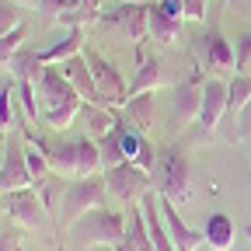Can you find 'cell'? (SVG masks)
Segmentation results:
<instances>
[{
  "mask_svg": "<svg viewBox=\"0 0 251 251\" xmlns=\"http://www.w3.org/2000/svg\"><path fill=\"white\" fill-rule=\"evenodd\" d=\"M105 196H108L105 171L101 175H91V178H70L67 188H63V199H59L56 230H74L91 209H101L105 206Z\"/></svg>",
  "mask_w": 251,
  "mask_h": 251,
  "instance_id": "6da1fadb",
  "label": "cell"
},
{
  "mask_svg": "<svg viewBox=\"0 0 251 251\" xmlns=\"http://www.w3.org/2000/svg\"><path fill=\"white\" fill-rule=\"evenodd\" d=\"M126 227H129V213L101 206V209H91L74 230L87 241V251H91V248H115L126 237Z\"/></svg>",
  "mask_w": 251,
  "mask_h": 251,
  "instance_id": "7a4b0ae2",
  "label": "cell"
},
{
  "mask_svg": "<svg viewBox=\"0 0 251 251\" xmlns=\"http://www.w3.org/2000/svg\"><path fill=\"white\" fill-rule=\"evenodd\" d=\"M4 216L21 230H42L49 227V209L39 196V188H18V192H4Z\"/></svg>",
  "mask_w": 251,
  "mask_h": 251,
  "instance_id": "3957f363",
  "label": "cell"
},
{
  "mask_svg": "<svg viewBox=\"0 0 251 251\" xmlns=\"http://www.w3.org/2000/svg\"><path fill=\"white\" fill-rule=\"evenodd\" d=\"M105 188H108V196L119 199L122 206H136L150 192V171L136 168L133 161L115 164V168L105 171Z\"/></svg>",
  "mask_w": 251,
  "mask_h": 251,
  "instance_id": "277c9868",
  "label": "cell"
},
{
  "mask_svg": "<svg viewBox=\"0 0 251 251\" xmlns=\"http://www.w3.org/2000/svg\"><path fill=\"white\" fill-rule=\"evenodd\" d=\"M161 161V185H157V192L171 202H185L192 196V171H188V157L171 147L164 150V157H157Z\"/></svg>",
  "mask_w": 251,
  "mask_h": 251,
  "instance_id": "5b68a950",
  "label": "cell"
},
{
  "mask_svg": "<svg viewBox=\"0 0 251 251\" xmlns=\"http://www.w3.org/2000/svg\"><path fill=\"white\" fill-rule=\"evenodd\" d=\"M31 185H35V178H31V168H28L25 136L11 133L7 136V150H4V164H0V196L18 192V188H31Z\"/></svg>",
  "mask_w": 251,
  "mask_h": 251,
  "instance_id": "8992f818",
  "label": "cell"
},
{
  "mask_svg": "<svg viewBox=\"0 0 251 251\" xmlns=\"http://www.w3.org/2000/svg\"><path fill=\"white\" fill-rule=\"evenodd\" d=\"M84 59H87V67H91V74H94V84H98V91L105 94V98H108L115 108L129 101V84L122 80V74L115 70V63H108L98 49H91V46H84Z\"/></svg>",
  "mask_w": 251,
  "mask_h": 251,
  "instance_id": "52a82bcc",
  "label": "cell"
},
{
  "mask_svg": "<svg viewBox=\"0 0 251 251\" xmlns=\"http://www.w3.org/2000/svg\"><path fill=\"white\" fill-rule=\"evenodd\" d=\"M227 119V80L209 77L202 80V108H199V129L206 140L220 133V126Z\"/></svg>",
  "mask_w": 251,
  "mask_h": 251,
  "instance_id": "ba28073f",
  "label": "cell"
},
{
  "mask_svg": "<svg viewBox=\"0 0 251 251\" xmlns=\"http://www.w3.org/2000/svg\"><path fill=\"white\" fill-rule=\"evenodd\" d=\"M101 21L122 28L136 46H143L147 35H150V31H147V4H119V7H112V11H105Z\"/></svg>",
  "mask_w": 251,
  "mask_h": 251,
  "instance_id": "9c48e42d",
  "label": "cell"
},
{
  "mask_svg": "<svg viewBox=\"0 0 251 251\" xmlns=\"http://www.w3.org/2000/svg\"><path fill=\"white\" fill-rule=\"evenodd\" d=\"M35 98L42 101V112H46V108H56V105L70 101V98H80V94L74 91V84L67 77H63L59 67H46L39 84H35Z\"/></svg>",
  "mask_w": 251,
  "mask_h": 251,
  "instance_id": "30bf717a",
  "label": "cell"
},
{
  "mask_svg": "<svg viewBox=\"0 0 251 251\" xmlns=\"http://www.w3.org/2000/svg\"><path fill=\"white\" fill-rule=\"evenodd\" d=\"M161 213H164V224H168V234H171V241H175V248L178 251H199L202 244H206V234L202 230H192L181 220V213H178V202H171V199H164L161 196Z\"/></svg>",
  "mask_w": 251,
  "mask_h": 251,
  "instance_id": "8fae6325",
  "label": "cell"
},
{
  "mask_svg": "<svg viewBox=\"0 0 251 251\" xmlns=\"http://www.w3.org/2000/svg\"><path fill=\"white\" fill-rule=\"evenodd\" d=\"M202 59L209 70H234L237 67V49L227 42V35L220 31V25L209 28V35H202Z\"/></svg>",
  "mask_w": 251,
  "mask_h": 251,
  "instance_id": "7c38bea8",
  "label": "cell"
},
{
  "mask_svg": "<svg viewBox=\"0 0 251 251\" xmlns=\"http://www.w3.org/2000/svg\"><path fill=\"white\" fill-rule=\"evenodd\" d=\"M147 31H150V42L171 46L181 35V18H171L157 0H150V4H147Z\"/></svg>",
  "mask_w": 251,
  "mask_h": 251,
  "instance_id": "4fadbf2b",
  "label": "cell"
},
{
  "mask_svg": "<svg viewBox=\"0 0 251 251\" xmlns=\"http://www.w3.org/2000/svg\"><path fill=\"white\" fill-rule=\"evenodd\" d=\"M84 46H87V31H84V28H67V39L46 46L39 56H42L46 67H59V63H67L70 56H80Z\"/></svg>",
  "mask_w": 251,
  "mask_h": 251,
  "instance_id": "5bb4252c",
  "label": "cell"
},
{
  "mask_svg": "<svg viewBox=\"0 0 251 251\" xmlns=\"http://www.w3.org/2000/svg\"><path fill=\"white\" fill-rule=\"evenodd\" d=\"M199 108H202V80H185L175 91V112L178 122H199Z\"/></svg>",
  "mask_w": 251,
  "mask_h": 251,
  "instance_id": "9a60e30c",
  "label": "cell"
},
{
  "mask_svg": "<svg viewBox=\"0 0 251 251\" xmlns=\"http://www.w3.org/2000/svg\"><path fill=\"white\" fill-rule=\"evenodd\" d=\"M202 234H206V244H209L213 251H230L234 241H237V227H234V220H230L227 213H213V216L206 220Z\"/></svg>",
  "mask_w": 251,
  "mask_h": 251,
  "instance_id": "2e32d148",
  "label": "cell"
},
{
  "mask_svg": "<svg viewBox=\"0 0 251 251\" xmlns=\"http://www.w3.org/2000/svg\"><path fill=\"white\" fill-rule=\"evenodd\" d=\"M7 67H11V77H14V80L39 84V77H42V70H46V63H42V56H39V52H31V49H18V52H14V59L7 63Z\"/></svg>",
  "mask_w": 251,
  "mask_h": 251,
  "instance_id": "e0dca14e",
  "label": "cell"
},
{
  "mask_svg": "<svg viewBox=\"0 0 251 251\" xmlns=\"http://www.w3.org/2000/svg\"><path fill=\"white\" fill-rule=\"evenodd\" d=\"M77 143V178H91V175H101L105 164H101V150H98V140L91 136H80L74 140Z\"/></svg>",
  "mask_w": 251,
  "mask_h": 251,
  "instance_id": "ac0fdd59",
  "label": "cell"
},
{
  "mask_svg": "<svg viewBox=\"0 0 251 251\" xmlns=\"http://www.w3.org/2000/svg\"><path fill=\"white\" fill-rule=\"evenodd\" d=\"M122 115H126V122H129V126H136L140 133H147V126L153 122V91L133 94V98L122 105Z\"/></svg>",
  "mask_w": 251,
  "mask_h": 251,
  "instance_id": "d6986e66",
  "label": "cell"
},
{
  "mask_svg": "<svg viewBox=\"0 0 251 251\" xmlns=\"http://www.w3.org/2000/svg\"><path fill=\"white\" fill-rule=\"evenodd\" d=\"M84 98H70V101H63V105H56V108H46L42 112V122L49 126L52 133H63V129H70L74 126V119L84 112Z\"/></svg>",
  "mask_w": 251,
  "mask_h": 251,
  "instance_id": "ffe728a7",
  "label": "cell"
},
{
  "mask_svg": "<svg viewBox=\"0 0 251 251\" xmlns=\"http://www.w3.org/2000/svg\"><path fill=\"white\" fill-rule=\"evenodd\" d=\"M98 150H101V164H105V171H108V168H115V164H126V147H122V115H119V122L112 126L105 136H98Z\"/></svg>",
  "mask_w": 251,
  "mask_h": 251,
  "instance_id": "44dd1931",
  "label": "cell"
},
{
  "mask_svg": "<svg viewBox=\"0 0 251 251\" xmlns=\"http://www.w3.org/2000/svg\"><path fill=\"white\" fill-rule=\"evenodd\" d=\"M251 105V74H234L227 80V119L241 115Z\"/></svg>",
  "mask_w": 251,
  "mask_h": 251,
  "instance_id": "7402d4cb",
  "label": "cell"
},
{
  "mask_svg": "<svg viewBox=\"0 0 251 251\" xmlns=\"http://www.w3.org/2000/svg\"><path fill=\"white\" fill-rule=\"evenodd\" d=\"M157 87H164V70H161V59H147V63H140L136 77L129 80V98H133V94L157 91Z\"/></svg>",
  "mask_w": 251,
  "mask_h": 251,
  "instance_id": "603a6c76",
  "label": "cell"
},
{
  "mask_svg": "<svg viewBox=\"0 0 251 251\" xmlns=\"http://www.w3.org/2000/svg\"><path fill=\"white\" fill-rule=\"evenodd\" d=\"M14 98H18V80H4V87H0V129L11 133L14 126Z\"/></svg>",
  "mask_w": 251,
  "mask_h": 251,
  "instance_id": "cb8c5ba5",
  "label": "cell"
},
{
  "mask_svg": "<svg viewBox=\"0 0 251 251\" xmlns=\"http://www.w3.org/2000/svg\"><path fill=\"white\" fill-rule=\"evenodd\" d=\"M126 237H129L140 251H157L153 241H150V234H147V227H143V216H140L136 206H129V227H126Z\"/></svg>",
  "mask_w": 251,
  "mask_h": 251,
  "instance_id": "d4e9b609",
  "label": "cell"
},
{
  "mask_svg": "<svg viewBox=\"0 0 251 251\" xmlns=\"http://www.w3.org/2000/svg\"><path fill=\"white\" fill-rule=\"evenodd\" d=\"M21 25H25V7L14 0H0V35H11Z\"/></svg>",
  "mask_w": 251,
  "mask_h": 251,
  "instance_id": "484cf974",
  "label": "cell"
},
{
  "mask_svg": "<svg viewBox=\"0 0 251 251\" xmlns=\"http://www.w3.org/2000/svg\"><path fill=\"white\" fill-rule=\"evenodd\" d=\"M25 153H28V168H31V178H46L52 168H49V161H46V153L35 147V143H31V140H25Z\"/></svg>",
  "mask_w": 251,
  "mask_h": 251,
  "instance_id": "4316f807",
  "label": "cell"
},
{
  "mask_svg": "<svg viewBox=\"0 0 251 251\" xmlns=\"http://www.w3.org/2000/svg\"><path fill=\"white\" fill-rule=\"evenodd\" d=\"M21 42H25V25H21V28H14L11 35H0V63H11V59H14V52L21 49Z\"/></svg>",
  "mask_w": 251,
  "mask_h": 251,
  "instance_id": "83f0119b",
  "label": "cell"
},
{
  "mask_svg": "<svg viewBox=\"0 0 251 251\" xmlns=\"http://www.w3.org/2000/svg\"><path fill=\"white\" fill-rule=\"evenodd\" d=\"M234 49H237V67H234V70H237V74H248V70H251V28L234 42Z\"/></svg>",
  "mask_w": 251,
  "mask_h": 251,
  "instance_id": "f1b7e54d",
  "label": "cell"
},
{
  "mask_svg": "<svg viewBox=\"0 0 251 251\" xmlns=\"http://www.w3.org/2000/svg\"><path fill=\"white\" fill-rule=\"evenodd\" d=\"M0 251H21V227L11 220L0 227Z\"/></svg>",
  "mask_w": 251,
  "mask_h": 251,
  "instance_id": "f546056e",
  "label": "cell"
},
{
  "mask_svg": "<svg viewBox=\"0 0 251 251\" xmlns=\"http://www.w3.org/2000/svg\"><path fill=\"white\" fill-rule=\"evenodd\" d=\"M39 14H42V25H49V21H56L63 11H70V0H39Z\"/></svg>",
  "mask_w": 251,
  "mask_h": 251,
  "instance_id": "4dcf8cb0",
  "label": "cell"
},
{
  "mask_svg": "<svg viewBox=\"0 0 251 251\" xmlns=\"http://www.w3.org/2000/svg\"><path fill=\"white\" fill-rule=\"evenodd\" d=\"M181 14H185V21H202L206 18V0H185Z\"/></svg>",
  "mask_w": 251,
  "mask_h": 251,
  "instance_id": "1f68e13d",
  "label": "cell"
},
{
  "mask_svg": "<svg viewBox=\"0 0 251 251\" xmlns=\"http://www.w3.org/2000/svg\"><path fill=\"white\" fill-rule=\"evenodd\" d=\"M157 4H161V7H164V11H168L171 18H181V21H185V14H181L185 0H157Z\"/></svg>",
  "mask_w": 251,
  "mask_h": 251,
  "instance_id": "d6a6232c",
  "label": "cell"
},
{
  "mask_svg": "<svg viewBox=\"0 0 251 251\" xmlns=\"http://www.w3.org/2000/svg\"><path fill=\"white\" fill-rule=\"evenodd\" d=\"M115 251H140V248H136V244H133L129 237H122V241L115 244Z\"/></svg>",
  "mask_w": 251,
  "mask_h": 251,
  "instance_id": "836d02e7",
  "label": "cell"
},
{
  "mask_svg": "<svg viewBox=\"0 0 251 251\" xmlns=\"http://www.w3.org/2000/svg\"><path fill=\"white\" fill-rule=\"evenodd\" d=\"M7 136H11L7 129H0V164H4V150H7Z\"/></svg>",
  "mask_w": 251,
  "mask_h": 251,
  "instance_id": "e575fe53",
  "label": "cell"
},
{
  "mask_svg": "<svg viewBox=\"0 0 251 251\" xmlns=\"http://www.w3.org/2000/svg\"><path fill=\"white\" fill-rule=\"evenodd\" d=\"M244 115H248V112H244ZM241 136H248V143H251V115H248V126L241 129Z\"/></svg>",
  "mask_w": 251,
  "mask_h": 251,
  "instance_id": "d590c367",
  "label": "cell"
},
{
  "mask_svg": "<svg viewBox=\"0 0 251 251\" xmlns=\"http://www.w3.org/2000/svg\"><path fill=\"white\" fill-rule=\"evenodd\" d=\"M14 4H21V7H35L39 0H14Z\"/></svg>",
  "mask_w": 251,
  "mask_h": 251,
  "instance_id": "8d00e7d4",
  "label": "cell"
},
{
  "mask_svg": "<svg viewBox=\"0 0 251 251\" xmlns=\"http://www.w3.org/2000/svg\"><path fill=\"white\" fill-rule=\"evenodd\" d=\"M122 4H150V0H122Z\"/></svg>",
  "mask_w": 251,
  "mask_h": 251,
  "instance_id": "74e56055",
  "label": "cell"
},
{
  "mask_svg": "<svg viewBox=\"0 0 251 251\" xmlns=\"http://www.w3.org/2000/svg\"><path fill=\"white\" fill-rule=\"evenodd\" d=\"M91 251H115V248H91Z\"/></svg>",
  "mask_w": 251,
  "mask_h": 251,
  "instance_id": "f35d334b",
  "label": "cell"
},
{
  "mask_svg": "<svg viewBox=\"0 0 251 251\" xmlns=\"http://www.w3.org/2000/svg\"><path fill=\"white\" fill-rule=\"evenodd\" d=\"M77 4H80V0H70V7H77Z\"/></svg>",
  "mask_w": 251,
  "mask_h": 251,
  "instance_id": "ab89813d",
  "label": "cell"
},
{
  "mask_svg": "<svg viewBox=\"0 0 251 251\" xmlns=\"http://www.w3.org/2000/svg\"><path fill=\"white\" fill-rule=\"evenodd\" d=\"M248 161H251V143H248Z\"/></svg>",
  "mask_w": 251,
  "mask_h": 251,
  "instance_id": "60d3db41",
  "label": "cell"
},
{
  "mask_svg": "<svg viewBox=\"0 0 251 251\" xmlns=\"http://www.w3.org/2000/svg\"><path fill=\"white\" fill-rule=\"evenodd\" d=\"M248 199H251V181H248Z\"/></svg>",
  "mask_w": 251,
  "mask_h": 251,
  "instance_id": "b9f144b4",
  "label": "cell"
},
{
  "mask_svg": "<svg viewBox=\"0 0 251 251\" xmlns=\"http://www.w3.org/2000/svg\"><path fill=\"white\" fill-rule=\"evenodd\" d=\"M244 112H248V115H251V105H248V108H244Z\"/></svg>",
  "mask_w": 251,
  "mask_h": 251,
  "instance_id": "7bdbcfd3",
  "label": "cell"
}]
</instances>
